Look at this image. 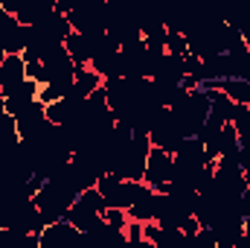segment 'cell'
<instances>
[{
	"label": "cell",
	"instance_id": "7c38bea8",
	"mask_svg": "<svg viewBox=\"0 0 250 248\" xmlns=\"http://www.w3.org/2000/svg\"><path fill=\"white\" fill-rule=\"evenodd\" d=\"M0 248H41V240H38L35 234L0 231Z\"/></svg>",
	"mask_w": 250,
	"mask_h": 248
},
{
	"label": "cell",
	"instance_id": "9c48e42d",
	"mask_svg": "<svg viewBox=\"0 0 250 248\" xmlns=\"http://www.w3.org/2000/svg\"><path fill=\"white\" fill-rule=\"evenodd\" d=\"M102 85H105V82H102V76H99L96 70H90V67H82V70H76V79H73V91H70L67 97H76V99H87V97H90V94H96Z\"/></svg>",
	"mask_w": 250,
	"mask_h": 248
},
{
	"label": "cell",
	"instance_id": "5b68a950",
	"mask_svg": "<svg viewBox=\"0 0 250 248\" xmlns=\"http://www.w3.org/2000/svg\"><path fill=\"white\" fill-rule=\"evenodd\" d=\"M0 47L6 56H23L26 50V26H21V21L3 6H0Z\"/></svg>",
	"mask_w": 250,
	"mask_h": 248
},
{
	"label": "cell",
	"instance_id": "5bb4252c",
	"mask_svg": "<svg viewBox=\"0 0 250 248\" xmlns=\"http://www.w3.org/2000/svg\"><path fill=\"white\" fill-rule=\"evenodd\" d=\"M166 53L169 56H178V59H187L189 44H187V38H184V32H175V29L166 32Z\"/></svg>",
	"mask_w": 250,
	"mask_h": 248
},
{
	"label": "cell",
	"instance_id": "2e32d148",
	"mask_svg": "<svg viewBox=\"0 0 250 248\" xmlns=\"http://www.w3.org/2000/svg\"><path fill=\"white\" fill-rule=\"evenodd\" d=\"M128 248H154L148 240H134V243H128Z\"/></svg>",
	"mask_w": 250,
	"mask_h": 248
},
{
	"label": "cell",
	"instance_id": "8992f818",
	"mask_svg": "<svg viewBox=\"0 0 250 248\" xmlns=\"http://www.w3.org/2000/svg\"><path fill=\"white\" fill-rule=\"evenodd\" d=\"M160 201L163 196L154 193L148 184L137 187V196H134V204L125 210L131 222H140V225H148V222H157V213H160Z\"/></svg>",
	"mask_w": 250,
	"mask_h": 248
},
{
	"label": "cell",
	"instance_id": "277c9868",
	"mask_svg": "<svg viewBox=\"0 0 250 248\" xmlns=\"http://www.w3.org/2000/svg\"><path fill=\"white\" fill-rule=\"evenodd\" d=\"M172 175H175V155L163 152V149H154L148 152V161H146V175H143V184H148L154 193H163V187L172 184Z\"/></svg>",
	"mask_w": 250,
	"mask_h": 248
},
{
	"label": "cell",
	"instance_id": "ac0fdd59",
	"mask_svg": "<svg viewBox=\"0 0 250 248\" xmlns=\"http://www.w3.org/2000/svg\"><path fill=\"white\" fill-rule=\"evenodd\" d=\"M6 62V53H3V47H0V64Z\"/></svg>",
	"mask_w": 250,
	"mask_h": 248
},
{
	"label": "cell",
	"instance_id": "30bf717a",
	"mask_svg": "<svg viewBox=\"0 0 250 248\" xmlns=\"http://www.w3.org/2000/svg\"><path fill=\"white\" fill-rule=\"evenodd\" d=\"M64 50H67V56L73 59L76 70H82V67H90L93 50H90V41H87L84 35H79V32H70V35H67V41H64Z\"/></svg>",
	"mask_w": 250,
	"mask_h": 248
},
{
	"label": "cell",
	"instance_id": "6da1fadb",
	"mask_svg": "<svg viewBox=\"0 0 250 248\" xmlns=\"http://www.w3.org/2000/svg\"><path fill=\"white\" fill-rule=\"evenodd\" d=\"M105 210H108V207H105V201H102L99 190L93 187V190H84V193L70 204V210H67L64 222H70L79 234H87V231H93V228L102 222Z\"/></svg>",
	"mask_w": 250,
	"mask_h": 248
},
{
	"label": "cell",
	"instance_id": "8fae6325",
	"mask_svg": "<svg viewBox=\"0 0 250 248\" xmlns=\"http://www.w3.org/2000/svg\"><path fill=\"white\" fill-rule=\"evenodd\" d=\"M218 91L227 94V99L233 105H248L250 108V82H242V79H224L218 82Z\"/></svg>",
	"mask_w": 250,
	"mask_h": 248
},
{
	"label": "cell",
	"instance_id": "4fadbf2b",
	"mask_svg": "<svg viewBox=\"0 0 250 248\" xmlns=\"http://www.w3.org/2000/svg\"><path fill=\"white\" fill-rule=\"evenodd\" d=\"M233 128H236L239 146H242V149H250V108H248V105H236Z\"/></svg>",
	"mask_w": 250,
	"mask_h": 248
},
{
	"label": "cell",
	"instance_id": "e0dca14e",
	"mask_svg": "<svg viewBox=\"0 0 250 248\" xmlns=\"http://www.w3.org/2000/svg\"><path fill=\"white\" fill-rule=\"evenodd\" d=\"M233 248H250V234H245V237H242V240H239Z\"/></svg>",
	"mask_w": 250,
	"mask_h": 248
},
{
	"label": "cell",
	"instance_id": "52a82bcc",
	"mask_svg": "<svg viewBox=\"0 0 250 248\" xmlns=\"http://www.w3.org/2000/svg\"><path fill=\"white\" fill-rule=\"evenodd\" d=\"M38 91H41V85L32 82V79H26L18 91H12V94L3 99V111H6L9 117H21L23 111H29V108L38 102Z\"/></svg>",
	"mask_w": 250,
	"mask_h": 248
},
{
	"label": "cell",
	"instance_id": "9a60e30c",
	"mask_svg": "<svg viewBox=\"0 0 250 248\" xmlns=\"http://www.w3.org/2000/svg\"><path fill=\"white\" fill-rule=\"evenodd\" d=\"M105 225H111L114 231H123L125 234V228H128V213L125 210H105Z\"/></svg>",
	"mask_w": 250,
	"mask_h": 248
},
{
	"label": "cell",
	"instance_id": "3957f363",
	"mask_svg": "<svg viewBox=\"0 0 250 248\" xmlns=\"http://www.w3.org/2000/svg\"><path fill=\"white\" fill-rule=\"evenodd\" d=\"M148 140H151V146H154V149H163V152L175 155L187 137H184V131L178 128L175 117H172V111H169V108H163V111H160V117H157L154 125H151V131H148Z\"/></svg>",
	"mask_w": 250,
	"mask_h": 248
},
{
	"label": "cell",
	"instance_id": "ba28073f",
	"mask_svg": "<svg viewBox=\"0 0 250 248\" xmlns=\"http://www.w3.org/2000/svg\"><path fill=\"white\" fill-rule=\"evenodd\" d=\"M23 82H26V62H23V56H6V62L0 64V97L6 99Z\"/></svg>",
	"mask_w": 250,
	"mask_h": 248
},
{
	"label": "cell",
	"instance_id": "7a4b0ae2",
	"mask_svg": "<svg viewBox=\"0 0 250 248\" xmlns=\"http://www.w3.org/2000/svg\"><path fill=\"white\" fill-rule=\"evenodd\" d=\"M143 181H123V178L108 173V175H102L96 181V190H99V196H102L108 210H128L134 204V196H137V187Z\"/></svg>",
	"mask_w": 250,
	"mask_h": 248
}]
</instances>
